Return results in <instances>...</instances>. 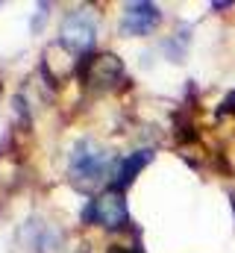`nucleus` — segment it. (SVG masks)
Wrapping results in <instances>:
<instances>
[{"instance_id":"f257e3e1","label":"nucleus","mask_w":235,"mask_h":253,"mask_svg":"<svg viewBox=\"0 0 235 253\" xmlns=\"http://www.w3.org/2000/svg\"><path fill=\"white\" fill-rule=\"evenodd\" d=\"M109 153L94 141V138H79L71 150L68 171L74 183H100L109 174Z\"/></svg>"},{"instance_id":"9d476101","label":"nucleus","mask_w":235,"mask_h":253,"mask_svg":"<svg viewBox=\"0 0 235 253\" xmlns=\"http://www.w3.org/2000/svg\"><path fill=\"white\" fill-rule=\"evenodd\" d=\"M230 200H233V212H235V194H230Z\"/></svg>"},{"instance_id":"7ed1b4c3","label":"nucleus","mask_w":235,"mask_h":253,"mask_svg":"<svg viewBox=\"0 0 235 253\" xmlns=\"http://www.w3.org/2000/svg\"><path fill=\"white\" fill-rule=\"evenodd\" d=\"M97 42V21L88 9H74L62 24V44L71 50H88Z\"/></svg>"},{"instance_id":"0eeeda50","label":"nucleus","mask_w":235,"mask_h":253,"mask_svg":"<svg viewBox=\"0 0 235 253\" xmlns=\"http://www.w3.org/2000/svg\"><path fill=\"white\" fill-rule=\"evenodd\" d=\"M188 42H191V36H188V30L182 27V33H176L171 36L168 42H165V53L174 59V62H182V56H185V47H188Z\"/></svg>"},{"instance_id":"6e6552de","label":"nucleus","mask_w":235,"mask_h":253,"mask_svg":"<svg viewBox=\"0 0 235 253\" xmlns=\"http://www.w3.org/2000/svg\"><path fill=\"white\" fill-rule=\"evenodd\" d=\"M218 112H224V115H235V91H230V94L224 97V103H221Z\"/></svg>"},{"instance_id":"f03ea898","label":"nucleus","mask_w":235,"mask_h":253,"mask_svg":"<svg viewBox=\"0 0 235 253\" xmlns=\"http://www.w3.org/2000/svg\"><path fill=\"white\" fill-rule=\"evenodd\" d=\"M82 218H85L88 224L94 221V224H100V227H106V230H120V227L129 224L126 200H123V194H120L118 189H109L106 194L94 197V200L85 206Z\"/></svg>"},{"instance_id":"20e7f679","label":"nucleus","mask_w":235,"mask_h":253,"mask_svg":"<svg viewBox=\"0 0 235 253\" xmlns=\"http://www.w3.org/2000/svg\"><path fill=\"white\" fill-rule=\"evenodd\" d=\"M159 24H162V12L156 3H126L120 18V30L126 36H147Z\"/></svg>"},{"instance_id":"423d86ee","label":"nucleus","mask_w":235,"mask_h":253,"mask_svg":"<svg viewBox=\"0 0 235 253\" xmlns=\"http://www.w3.org/2000/svg\"><path fill=\"white\" fill-rule=\"evenodd\" d=\"M153 159V150H135V153H129V156H123L120 162H118L115 168V180H112V189H126L135 177H138V171L147 165Z\"/></svg>"},{"instance_id":"39448f33","label":"nucleus","mask_w":235,"mask_h":253,"mask_svg":"<svg viewBox=\"0 0 235 253\" xmlns=\"http://www.w3.org/2000/svg\"><path fill=\"white\" fill-rule=\"evenodd\" d=\"M88 80L100 88H112L123 80V65L120 59H115L112 53H103V56H94L91 59V71H88Z\"/></svg>"},{"instance_id":"1a4fd4ad","label":"nucleus","mask_w":235,"mask_h":253,"mask_svg":"<svg viewBox=\"0 0 235 253\" xmlns=\"http://www.w3.org/2000/svg\"><path fill=\"white\" fill-rule=\"evenodd\" d=\"M109 253H141V248H118V245H115Z\"/></svg>"}]
</instances>
